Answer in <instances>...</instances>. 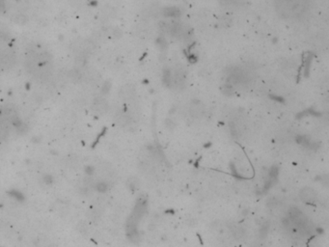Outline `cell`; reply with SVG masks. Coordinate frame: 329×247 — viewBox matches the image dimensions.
<instances>
[{
	"instance_id": "cell-3",
	"label": "cell",
	"mask_w": 329,
	"mask_h": 247,
	"mask_svg": "<svg viewBox=\"0 0 329 247\" xmlns=\"http://www.w3.org/2000/svg\"><path fill=\"white\" fill-rule=\"evenodd\" d=\"M189 112L190 115L194 118H200L204 115L205 113V106L197 100L191 102L190 103V108H189Z\"/></svg>"
},
{
	"instance_id": "cell-7",
	"label": "cell",
	"mask_w": 329,
	"mask_h": 247,
	"mask_svg": "<svg viewBox=\"0 0 329 247\" xmlns=\"http://www.w3.org/2000/svg\"><path fill=\"white\" fill-rule=\"evenodd\" d=\"M233 1H234V0H220V2H222L224 4H229V3H231Z\"/></svg>"
},
{
	"instance_id": "cell-1",
	"label": "cell",
	"mask_w": 329,
	"mask_h": 247,
	"mask_svg": "<svg viewBox=\"0 0 329 247\" xmlns=\"http://www.w3.org/2000/svg\"><path fill=\"white\" fill-rule=\"evenodd\" d=\"M307 0H277V8L283 16H291L293 12H302Z\"/></svg>"
},
{
	"instance_id": "cell-2",
	"label": "cell",
	"mask_w": 329,
	"mask_h": 247,
	"mask_svg": "<svg viewBox=\"0 0 329 247\" xmlns=\"http://www.w3.org/2000/svg\"><path fill=\"white\" fill-rule=\"evenodd\" d=\"M300 199L306 204H314L317 201V192L311 187H304L299 192Z\"/></svg>"
},
{
	"instance_id": "cell-6",
	"label": "cell",
	"mask_w": 329,
	"mask_h": 247,
	"mask_svg": "<svg viewBox=\"0 0 329 247\" xmlns=\"http://www.w3.org/2000/svg\"><path fill=\"white\" fill-rule=\"evenodd\" d=\"M171 125H173V123H172V122H171L170 120H167V121H166V126H168L169 128H170V126H171ZM173 126H172V127H171V130H172V128H173Z\"/></svg>"
},
{
	"instance_id": "cell-5",
	"label": "cell",
	"mask_w": 329,
	"mask_h": 247,
	"mask_svg": "<svg viewBox=\"0 0 329 247\" xmlns=\"http://www.w3.org/2000/svg\"><path fill=\"white\" fill-rule=\"evenodd\" d=\"M222 92H223L224 94H227V95L232 94V93H234L233 87H232L231 85H228V84L223 85V87H222Z\"/></svg>"
},
{
	"instance_id": "cell-4",
	"label": "cell",
	"mask_w": 329,
	"mask_h": 247,
	"mask_svg": "<svg viewBox=\"0 0 329 247\" xmlns=\"http://www.w3.org/2000/svg\"><path fill=\"white\" fill-rule=\"evenodd\" d=\"M163 14L165 17H179V11L175 7H168L164 9Z\"/></svg>"
}]
</instances>
